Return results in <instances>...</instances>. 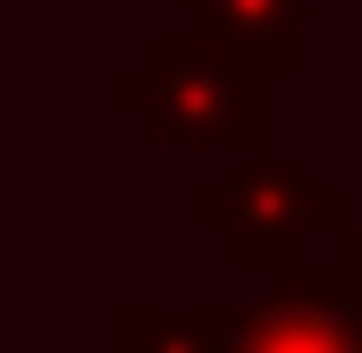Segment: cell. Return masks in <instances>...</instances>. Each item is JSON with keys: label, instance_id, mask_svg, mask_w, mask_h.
Listing matches in <instances>:
<instances>
[{"label": "cell", "instance_id": "obj_1", "mask_svg": "<svg viewBox=\"0 0 362 353\" xmlns=\"http://www.w3.org/2000/svg\"><path fill=\"white\" fill-rule=\"evenodd\" d=\"M185 219L211 227L228 244V261L253 269V277H286V269L337 261L346 236H354V210H346V185L320 176L295 152H236L228 176L194 185L185 193Z\"/></svg>", "mask_w": 362, "mask_h": 353}, {"label": "cell", "instance_id": "obj_2", "mask_svg": "<svg viewBox=\"0 0 362 353\" xmlns=\"http://www.w3.org/2000/svg\"><path fill=\"white\" fill-rule=\"evenodd\" d=\"M110 101L127 118H144L152 135H169L185 152H262L270 143V76L253 59H236L228 42H211L202 25L152 34L118 76Z\"/></svg>", "mask_w": 362, "mask_h": 353}, {"label": "cell", "instance_id": "obj_3", "mask_svg": "<svg viewBox=\"0 0 362 353\" xmlns=\"http://www.w3.org/2000/svg\"><path fill=\"white\" fill-rule=\"evenodd\" d=\"M236 353H362V286L346 261H312L236 303Z\"/></svg>", "mask_w": 362, "mask_h": 353}, {"label": "cell", "instance_id": "obj_4", "mask_svg": "<svg viewBox=\"0 0 362 353\" xmlns=\"http://www.w3.org/2000/svg\"><path fill=\"white\" fill-rule=\"evenodd\" d=\"M194 25L262 76H295L312 59V0H194Z\"/></svg>", "mask_w": 362, "mask_h": 353}, {"label": "cell", "instance_id": "obj_5", "mask_svg": "<svg viewBox=\"0 0 362 353\" xmlns=\"http://www.w3.org/2000/svg\"><path fill=\"white\" fill-rule=\"evenodd\" d=\"M110 353H236V303H118Z\"/></svg>", "mask_w": 362, "mask_h": 353}]
</instances>
